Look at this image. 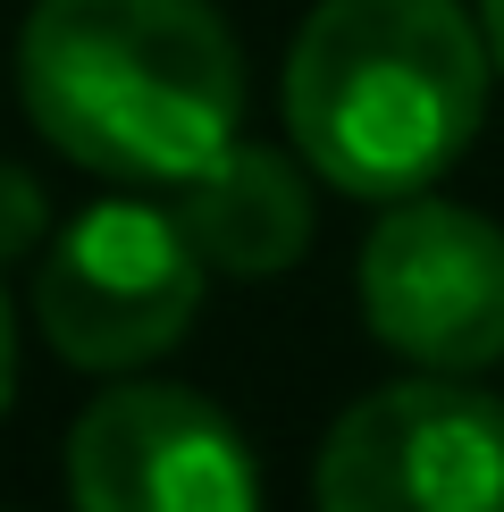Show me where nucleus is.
<instances>
[{"instance_id":"obj_1","label":"nucleus","mask_w":504,"mask_h":512,"mask_svg":"<svg viewBox=\"0 0 504 512\" xmlns=\"http://www.w3.org/2000/svg\"><path fill=\"white\" fill-rule=\"evenodd\" d=\"M17 93L76 168L185 185L236 143L244 59L210 0H34Z\"/></svg>"},{"instance_id":"obj_2","label":"nucleus","mask_w":504,"mask_h":512,"mask_svg":"<svg viewBox=\"0 0 504 512\" xmlns=\"http://www.w3.org/2000/svg\"><path fill=\"white\" fill-rule=\"evenodd\" d=\"M488 68L462 0H320L286 51L294 160L362 202L429 194L479 135Z\"/></svg>"},{"instance_id":"obj_3","label":"nucleus","mask_w":504,"mask_h":512,"mask_svg":"<svg viewBox=\"0 0 504 512\" xmlns=\"http://www.w3.org/2000/svg\"><path fill=\"white\" fill-rule=\"evenodd\" d=\"M210 261L177 210L160 202H93L34 261V319L68 370H152L194 328Z\"/></svg>"},{"instance_id":"obj_4","label":"nucleus","mask_w":504,"mask_h":512,"mask_svg":"<svg viewBox=\"0 0 504 512\" xmlns=\"http://www.w3.org/2000/svg\"><path fill=\"white\" fill-rule=\"evenodd\" d=\"M320 512H504V403L420 370L336 412L311 471Z\"/></svg>"},{"instance_id":"obj_5","label":"nucleus","mask_w":504,"mask_h":512,"mask_svg":"<svg viewBox=\"0 0 504 512\" xmlns=\"http://www.w3.org/2000/svg\"><path fill=\"white\" fill-rule=\"evenodd\" d=\"M362 319L412 370H496L504 361V227L462 202L404 194L362 244Z\"/></svg>"},{"instance_id":"obj_6","label":"nucleus","mask_w":504,"mask_h":512,"mask_svg":"<svg viewBox=\"0 0 504 512\" xmlns=\"http://www.w3.org/2000/svg\"><path fill=\"white\" fill-rule=\"evenodd\" d=\"M76 512H261L244 429L194 387L118 378L68 429Z\"/></svg>"},{"instance_id":"obj_7","label":"nucleus","mask_w":504,"mask_h":512,"mask_svg":"<svg viewBox=\"0 0 504 512\" xmlns=\"http://www.w3.org/2000/svg\"><path fill=\"white\" fill-rule=\"evenodd\" d=\"M185 219V236L210 269L227 277H278L303 261L311 244V194L303 177H294L286 152H269V143H227V152H210L194 177L177 185V202H168Z\"/></svg>"},{"instance_id":"obj_8","label":"nucleus","mask_w":504,"mask_h":512,"mask_svg":"<svg viewBox=\"0 0 504 512\" xmlns=\"http://www.w3.org/2000/svg\"><path fill=\"white\" fill-rule=\"evenodd\" d=\"M42 227H51V210H42V185L26 168H0V269L42 252Z\"/></svg>"},{"instance_id":"obj_9","label":"nucleus","mask_w":504,"mask_h":512,"mask_svg":"<svg viewBox=\"0 0 504 512\" xmlns=\"http://www.w3.org/2000/svg\"><path fill=\"white\" fill-rule=\"evenodd\" d=\"M9 387H17V319H9V294H0V412H9Z\"/></svg>"},{"instance_id":"obj_10","label":"nucleus","mask_w":504,"mask_h":512,"mask_svg":"<svg viewBox=\"0 0 504 512\" xmlns=\"http://www.w3.org/2000/svg\"><path fill=\"white\" fill-rule=\"evenodd\" d=\"M479 34H488V59H496V76H504V0H479Z\"/></svg>"}]
</instances>
